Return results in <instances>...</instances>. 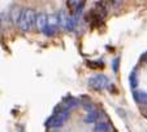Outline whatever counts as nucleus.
Returning <instances> with one entry per match:
<instances>
[{"mask_svg": "<svg viewBox=\"0 0 147 132\" xmlns=\"http://www.w3.org/2000/svg\"><path fill=\"white\" fill-rule=\"evenodd\" d=\"M55 111H56V114L53 117H51L47 121V123H46V126L50 127V128H59V127L63 126V124L68 121V118H69V110L64 109L63 105L56 107Z\"/></svg>", "mask_w": 147, "mask_h": 132, "instance_id": "nucleus-1", "label": "nucleus"}, {"mask_svg": "<svg viewBox=\"0 0 147 132\" xmlns=\"http://www.w3.org/2000/svg\"><path fill=\"white\" fill-rule=\"evenodd\" d=\"M34 25H36V16L34 13L33 9H24L21 18L18 21V26L22 31H30L34 27Z\"/></svg>", "mask_w": 147, "mask_h": 132, "instance_id": "nucleus-2", "label": "nucleus"}, {"mask_svg": "<svg viewBox=\"0 0 147 132\" xmlns=\"http://www.w3.org/2000/svg\"><path fill=\"white\" fill-rule=\"evenodd\" d=\"M89 84L91 88H94V89H103L104 87H107L108 85V78L106 77V75H96V77H92L89 79Z\"/></svg>", "mask_w": 147, "mask_h": 132, "instance_id": "nucleus-3", "label": "nucleus"}, {"mask_svg": "<svg viewBox=\"0 0 147 132\" xmlns=\"http://www.w3.org/2000/svg\"><path fill=\"white\" fill-rule=\"evenodd\" d=\"M69 11L72 12V14H80V12L82 11V8L85 7V1H81V0H73V1H68L67 3Z\"/></svg>", "mask_w": 147, "mask_h": 132, "instance_id": "nucleus-4", "label": "nucleus"}, {"mask_svg": "<svg viewBox=\"0 0 147 132\" xmlns=\"http://www.w3.org/2000/svg\"><path fill=\"white\" fill-rule=\"evenodd\" d=\"M48 26V17L46 13H39L36 16V27L39 31H45V29Z\"/></svg>", "mask_w": 147, "mask_h": 132, "instance_id": "nucleus-5", "label": "nucleus"}, {"mask_svg": "<svg viewBox=\"0 0 147 132\" xmlns=\"http://www.w3.org/2000/svg\"><path fill=\"white\" fill-rule=\"evenodd\" d=\"M59 21H60V26L68 30L69 27V22H70V17H68V14L65 13V11H61L59 13Z\"/></svg>", "mask_w": 147, "mask_h": 132, "instance_id": "nucleus-6", "label": "nucleus"}, {"mask_svg": "<svg viewBox=\"0 0 147 132\" xmlns=\"http://www.w3.org/2000/svg\"><path fill=\"white\" fill-rule=\"evenodd\" d=\"M9 13H11L12 22H14V23H18L20 18H21V14H22V12H21L20 7H13V8H12V11L9 12Z\"/></svg>", "mask_w": 147, "mask_h": 132, "instance_id": "nucleus-7", "label": "nucleus"}, {"mask_svg": "<svg viewBox=\"0 0 147 132\" xmlns=\"http://www.w3.org/2000/svg\"><path fill=\"white\" fill-rule=\"evenodd\" d=\"M133 97L139 104H147V93L143 91H136L133 93Z\"/></svg>", "mask_w": 147, "mask_h": 132, "instance_id": "nucleus-8", "label": "nucleus"}, {"mask_svg": "<svg viewBox=\"0 0 147 132\" xmlns=\"http://www.w3.org/2000/svg\"><path fill=\"white\" fill-rule=\"evenodd\" d=\"M109 129V126L108 123L106 122H99L94 126V132H107Z\"/></svg>", "mask_w": 147, "mask_h": 132, "instance_id": "nucleus-9", "label": "nucleus"}, {"mask_svg": "<svg viewBox=\"0 0 147 132\" xmlns=\"http://www.w3.org/2000/svg\"><path fill=\"white\" fill-rule=\"evenodd\" d=\"M129 80H130V85H131V88H136L137 87V70L134 69L133 71H131V74H130V77H129Z\"/></svg>", "mask_w": 147, "mask_h": 132, "instance_id": "nucleus-10", "label": "nucleus"}, {"mask_svg": "<svg viewBox=\"0 0 147 132\" xmlns=\"http://www.w3.org/2000/svg\"><path fill=\"white\" fill-rule=\"evenodd\" d=\"M56 31H57V29L53 27V26H50V25H48L47 27L45 29L43 34H45V35H47V36H52V35H55V34H56Z\"/></svg>", "mask_w": 147, "mask_h": 132, "instance_id": "nucleus-11", "label": "nucleus"}, {"mask_svg": "<svg viewBox=\"0 0 147 132\" xmlns=\"http://www.w3.org/2000/svg\"><path fill=\"white\" fill-rule=\"evenodd\" d=\"M98 118H99V115H98L96 111H91V113L89 114V117H86V122H87V123H91V122L96 121Z\"/></svg>", "mask_w": 147, "mask_h": 132, "instance_id": "nucleus-12", "label": "nucleus"}, {"mask_svg": "<svg viewBox=\"0 0 147 132\" xmlns=\"http://www.w3.org/2000/svg\"><path fill=\"white\" fill-rule=\"evenodd\" d=\"M119 63H120V57H116L113 60V62H112V69H113L115 73L119 71Z\"/></svg>", "mask_w": 147, "mask_h": 132, "instance_id": "nucleus-13", "label": "nucleus"}]
</instances>
